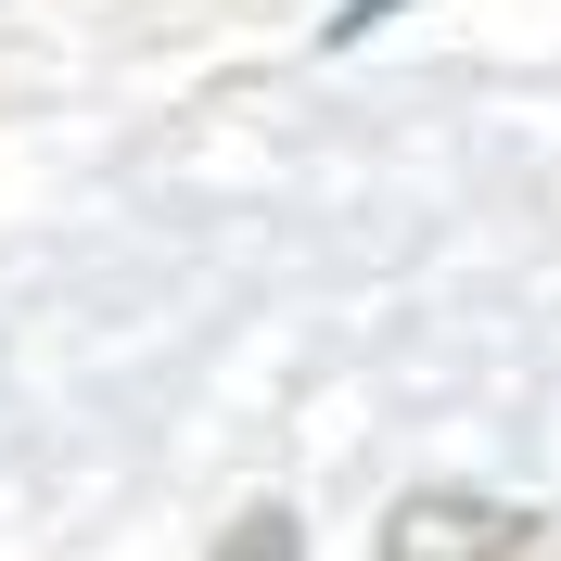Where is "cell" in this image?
<instances>
[{"instance_id": "7a4b0ae2", "label": "cell", "mask_w": 561, "mask_h": 561, "mask_svg": "<svg viewBox=\"0 0 561 561\" xmlns=\"http://www.w3.org/2000/svg\"><path fill=\"white\" fill-rule=\"evenodd\" d=\"M217 561H294V511H243L217 536Z\"/></svg>"}, {"instance_id": "6da1fadb", "label": "cell", "mask_w": 561, "mask_h": 561, "mask_svg": "<svg viewBox=\"0 0 561 561\" xmlns=\"http://www.w3.org/2000/svg\"><path fill=\"white\" fill-rule=\"evenodd\" d=\"M524 549H536V511L472 485H421L383 511V561H524Z\"/></svg>"}]
</instances>
